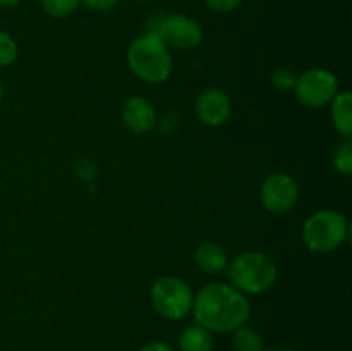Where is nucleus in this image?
<instances>
[{
	"instance_id": "obj_1",
	"label": "nucleus",
	"mask_w": 352,
	"mask_h": 351,
	"mask_svg": "<svg viewBox=\"0 0 352 351\" xmlns=\"http://www.w3.org/2000/svg\"><path fill=\"white\" fill-rule=\"evenodd\" d=\"M191 313L196 323L212 334L234 332L250 320L251 303L230 284L212 282L196 292Z\"/></svg>"
},
{
	"instance_id": "obj_2",
	"label": "nucleus",
	"mask_w": 352,
	"mask_h": 351,
	"mask_svg": "<svg viewBox=\"0 0 352 351\" xmlns=\"http://www.w3.org/2000/svg\"><path fill=\"white\" fill-rule=\"evenodd\" d=\"M126 58L131 72L150 85H162L167 81L174 67L170 48L155 31L138 36L127 48Z\"/></svg>"
},
{
	"instance_id": "obj_3",
	"label": "nucleus",
	"mask_w": 352,
	"mask_h": 351,
	"mask_svg": "<svg viewBox=\"0 0 352 351\" xmlns=\"http://www.w3.org/2000/svg\"><path fill=\"white\" fill-rule=\"evenodd\" d=\"M232 288L243 295H261L275 284L278 268L263 251H244L234 257L226 268Z\"/></svg>"
},
{
	"instance_id": "obj_4",
	"label": "nucleus",
	"mask_w": 352,
	"mask_h": 351,
	"mask_svg": "<svg viewBox=\"0 0 352 351\" xmlns=\"http://www.w3.org/2000/svg\"><path fill=\"white\" fill-rule=\"evenodd\" d=\"M302 243L315 253H332L346 243L349 220L339 210H318L302 224Z\"/></svg>"
},
{
	"instance_id": "obj_5",
	"label": "nucleus",
	"mask_w": 352,
	"mask_h": 351,
	"mask_svg": "<svg viewBox=\"0 0 352 351\" xmlns=\"http://www.w3.org/2000/svg\"><path fill=\"white\" fill-rule=\"evenodd\" d=\"M155 312L167 320H181L191 313L192 289L177 275H162L153 282L150 291Z\"/></svg>"
},
{
	"instance_id": "obj_6",
	"label": "nucleus",
	"mask_w": 352,
	"mask_h": 351,
	"mask_svg": "<svg viewBox=\"0 0 352 351\" xmlns=\"http://www.w3.org/2000/svg\"><path fill=\"white\" fill-rule=\"evenodd\" d=\"M339 92V78L332 71L320 67L299 74L292 88L296 100L308 109H322L329 105Z\"/></svg>"
},
{
	"instance_id": "obj_7",
	"label": "nucleus",
	"mask_w": 352,
	"mask_h": 351,
	"mask_svg": "<svg viewBox=\"0 0 352 351\" xmlns=\"http://www.w3.org/2000/svg\"><path fill=\"white\" fill-rule=\"evenodd\" d=\"M153 31L168 48L175 50H192L203 41L201 24L195 17L186 14H172L164 17Z\"/></svg>"
},
{
	"instance_id": "obj_8",
	"label": "nucleus",
	"mask_w": 352,
	"mask_h": 351,
	"mask_svg": "<svg viewBox=\"0 0 352 351\" xmlns=\"http://www.w3.org/2000/svg\"><path fill=\"white\" fill-rule=\"evenodd\" d=\"M299 200V184L291 174L275 172L260 186V202L272 213L291 212Z\"/></svg>"
},
{
	"instance_id": "obj_9",
	"label": "nucleus",
	"mask_w": 352,
	"mask_h": 351,
	"mask_svg": "<svg viewBox=\"0 0 352 351\" xmlns=\"http://www.w3.org/2000/svg\"><path fill=\"white\" fill-rule=\"evenodd\" d=\"M195 114L196 119L205 126L220 127L232 114V102L223 89L206 88L196 98Z\"/></svg>"
},
{
	"instance_id": "obj_10",
	"label": "nucleus",
	"mask_w": 352,
	"mask_h": 351,
	"mask_svg": "<svg viewBox=\"0 0 352 351\" xmlns=\"http://www.w3.org/2000/svg\"><path fill=\"white\" fill-rule=\"evenodd\" d=\"M122 123L134 134H146L157 126L158 116L153 103L144 96H129L120 109Z\"/></svg>"
},
{
	"instance_id": "obj_11",
	"label": "nucleus",
	"mask_w": 352,
	"mask_h": 351,
	"mask_svg": "<svg viewBox=\"0 0 352 351\" xmlns=\"http://www.w3.org/2000/svg\"><path fill=\"white\" fill-rule=\"evenodd\" d=\"M195 264L205 274H220L226 272L229 265V255L222 244L215 241H205L195 250Z\"/></svg>"
},
{
	"instance_id": "obj_12",
	"label": "nucleus",
	"mask_w": 352,
	"mask_h": 351,
	"mask_svg": "<svg viewBox=\"0 0 352 351\" xmlns=\"http://www.w3.org/2000/svg\"><path fill=\"white\" fill-rule=\"evenodd\" d=\"M330 117L344 140H351L352 136V96L351 92L344 89L336 95V98L330 102Z\"/></svg>"
},
{
	"instance_id": "obj_13",
	"label": "nucleus",
	"mask_w": 352,
	"mask_h": 351,
	"mask_svg": "<svg viewBox=\"0 0 352 351\" xmlns=\"http://www.w3.org/2000/svg\"><path fill=\"white\" fill-rule=\"evenodd\" d=\"M179 350L181 351H213V336L205 327L189 326L182 330L179 337Z\"/></svg>"
},
{
	"instance_id": "obj_14",
	"label": "nucleus",
	"mask_w": 352,
	"mask_h": 351,
	"mask_svg": "<svg viewBox=\"0 0 352 351\" xmlns=\"http://www.w3.org/2000/svg\"><path fill=\"white\" fill-rule=\"evenodd\" d=\"M232 344L236 351H265V341L258 330L241 326L232 332Z\"/></svg>"
},
{
	"instance_id": "obj_15",
	"label": "nucleus",
	"mask_w": 352,
	"mask_h": 351,
	"mask_svg": "<svg viewBox=\"0 0 352 351\" xmlns=\"http://www.w3.org/2000/svg\"><path fill=\"white\" fill-rule=\"evenodd\" d=\"M332 165L339 174L351 176L352 172V143L351 140L342 141L337 145V148L332 153Z\"/></svg>"
},
{
	"instance_id": "obj_16",
	"label": "nucleus",
	"mask_w": 352,
	"mask_h": 351,
	"mask_svg": "<svg viewBox=\"0 0 352 351\" xmlns=\"http://www.w3.org/2000/svg\"><path fill=\"white\" fill-rule=\"evenodd\" d=\"M79 0H41L45 14L55 19H62L74 14L79 7Z\"/></svg>"
},
{
	"instance_id": "obj_17",
	"label": "nucleus",
	"mask_w": 352,
	"mask_h": 351,
	"mask_svg": "<svg viewBox=\"0 0 352 351\" xmlns=\"http://www.w3.org/2000/svg\"><path fill=\"white\" fill-rule=\"evenodd\" d=\"M17 58V43L9 33L0 30V69L12 65Z\"/></svg>"
},
{
	"instance_id": "obj_18",
	"label": "nucleus",
	"mask_w": 352,
	"mask_h": 351,
	"mask_svg": "<svg viewBox=\"0 0 352 351\" xmlns=\"http://www.w3.org/2000/svg\"><path fill=\"white\" fill-rule=\"evenodd\" d=\"M296 78H298V76H296L291 69L278 67L272 72L270 81L272 85H274V88L278 89V92H292V88H294L296 85Z\"/></svg>"
},
{
	"instance_id": "obj_19",
	"label": "nucleus",
	"mask_w": 352,
	"mask_h": 351,
	"mask_svg": "<svg viewBox=\"0 0 352 351\" xmlns=\"http://www.w3.org/2000/svg\"><path fill=\"white\" fill-rule=\"evenodd\" d=\"M206 6H208L210 10L217 14H227V12H232L234 9L241 6L243 0H205Z\"/></svg>"
},
{
	"instance_id": "obj_20",
	"label": "nucleus",
	"mask_w": 352,
	"mask_h": 351,
	"mask_svg": "<svg viewBox=\"0 0 352 351\" xmlns=\"http://www.w3.org/2000/svg\"><path fill=\"white\" fill-rule=\"evenodd\" d=\"M79 2H81L82 6L88 7V9L98 10V12H102V10L113 9V7L119 3V0H79Z\"/></svg>"
},
{
	"instance_id": "obj_21",
	"label": "nucleus",
	"mask_w": 352,
	"mask_h": 351,
	"mask_svg": "<svg viewBox=\"0 0 352 351\" xmlns=\"http://www.w3.org/2000/svg\"><path fill=\"white\" fill-rule=\"evenodd\" d=\"M138 351H174V348L170 344L164 343V341H151V343L141 346Z\"/></svg>"
},
{
	"instance_id": "obj_22",
	"label": "nucleus",
	"mask_w": 352,
	"mask_h": 351,
	"mask_svg": "<svg viewBox=\"0 0 352 351\" xmlns=\"http://www.w3.org/2000/svg\"><path fill=\"white\" fill-rule=\"evenodd\" d=\"M23 0H0V7H16Z\"/></svg>"
},
{
	"instance_id": "obj_23",
	"label": "nucleus",
	"mask_w": 352,
	"mask_h": 351,
	"mask_svg": "<svg viewBox=\"0 0 352 351\" xmlns=\"http://www.w3.org/2000/svg\"><path fill=\"white\" fill-rule=\"evenodd\" d=\"M265 351H298V350H292V348H272V350H265Z\"/></svg>"
},
{
	"instance_id": "obj_24",
	"label": "nucleus",
	"mask_w": 352,
	"mask_h": 351,
	"mask_svg": "<svg viewBox=\"0 0 352 351\" xmlns=\"http://www.w3.org/2000/svg\"><path fill=\"white\" fill-rule=\"evenodd\" d=\"M3 93H6V88H3V85H2V81H0V100H2V96H3Z\"/></svg>"
},
{
	"instance_id": "obj_25",
	"label": "nucleus",
	"mask_w": 352,
	"mask_h": 351,
	"mask_svg": "<svg viewBox=\"0 0 352 351\" xmlns=\"http://www.w3.org/2000/svg\"><path fill=\"white\" fill-rule=\"evenodd\" d=\"M136 2H150V0H136Z\"/></svg>"
}]
</instances>
